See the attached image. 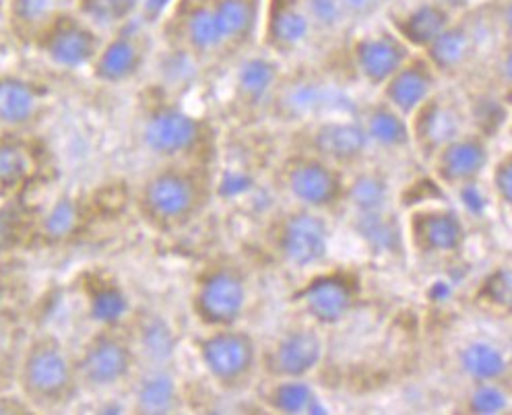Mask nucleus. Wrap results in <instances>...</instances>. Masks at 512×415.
<instances>
[{
	"instance_id": "nucleus-25",
	"label": "nucleus",
	"mask_w": 512,
	"mask_h": 415,
	"mask_svg": "<svg viewBox=\"0 0 512 415\" xmlns=\"http://www.w3.org/2000/svg\"><path fill=\"white\" fill-rule=\"evenodd\" d=\"M211 9L226 44L246 42L259 23L261 0H211Z\"/></svg>"
},
{
	"instance_id": "nucleus-34",
	"label": "nucleus",
	"mask_w": 512,
	"mask_h": 415,
	"mask_svg": "<svg viewBox=\"0 0 512 415\" xmlns=\"http://www.w3.org/2000/svg\"><path fill=\"white\" fill-rule=\"evenodd\" d=\"M186 34H188V42L192 44V48L199 52H213L221 46H226L221 31H219V25H217V19L213 15L211 3L197 7L188 15Z\"/></svg>"
},
{
	"instance_id": "nucleus-44",
	"label": "nucleus",
	"mask_w": 512,
	"mask_h": 415,
	"mask_svg": "<svg viewBox=\"0 0 512 415\" xmlns=\"http://www.w3.org/2000/svg\"><path fill=\"white\" fill-rule=\"evenodd\" d=\"M250 188H252V178L246 172H226L217 184V193L221 197L236 199L246 195Z\"/></svg>"
},
{
	"instance_id": "nucleus-38",
	"label": "nucleus",
	"mask_w": 512,
	"mask_h": 415,
	"mask_svg": "<svg viewBox=\"0 0 512 415\" xmlns=\"http://www.w3.org/2000/svg\"><path fill=\"white\" fill-rule=\"evenodd\" d=\"M300 3L312 21V27L318 31L335 34L339 27L345 25V17L337 5V0H300Z\"/></svg>"
},
{
	"instance_id": "nucleus-29",
	"label": "nucleus",
	"mask_w": 512,
	"mask_h": 415,
	"mask_svg": "<svg viewBox=\"0 0 512 415\" xmlns=\"http://www.w3.org/2000/svg\"><path fill=\"white\" fill-rule=\"evenodd\" d=\"M139 69V52L128 38H118L108 44L98 56L95 77L106 83H120L133 77Z\"/></svg>"
},
{
	"instance_id": "nucleus-23",
	"label": "nucleus",
	"mask_w": 512,
	"mask_h": 415,
	"mask_svg": "<svg viewBox=\"0 0 512 415\" xmlns=\"http://www.w3.org/2000/svg\"><path fill=\"white\" fill-rule=\"evenodd\" d=\"M197 203V186L188 176L166 172L147 186V205L164 219H182Z\"/></svg>"
},
{
	"instance_id": "nucleus-8",
	"label": "nucleus",
	"mask_w": 512,
	"mask_h": 415,
	"mask_svg": "<svg viewBox=\"0 0 512 415\" xmlns=\"http://www.w3.org/2000/svg\"><path fill=\"white\" fill-rule=\"evenodd\" d=\"M413 52L415 50L397 36V31L387 25L356 38L349 48V60L356 75L368 87L378 91L405 65Z\"/></svg>"
},
{
	"instance_id": "nucleus-30",
	"label": "nucleus",
	"mask_w": 512,
	"mask_h": 415,
	"mask_svg": "<svg viewBox=\"0 0 512 415\" xmlns=\"http://www.w3.org/2000/svg\"><path fill=\"white\" fill-rule=\"evenodd\" d=\"M36 106V91L29 83L15 77L0 79V122L23 124L34 116Z\"/></svg>"
},
{
	"instance_id": "nucleus-4",
	"label": "nucleus",
	"mask_w": 512,
	"mask_h": 415,
	"mask_svg": "<svg viewBox=\"0 0 512 415\" xmlns=\"http://www.w3.org/2000/svg\"><path fill=\"white\" fill-rule=\"evenodd\" d=\"M467 124H471L467 104L440 87L422 108L409 116L413 151L428 166L440 147L469 131Z\"/></svg>"
},
{
	"instance_id": "nucleus-32",
	"label": "nucleus",
	"mask_w": 512,
	"mask_h": 415,
	"mask_svg": "<svg viewBox=\"0 0 512 415\" xmlns=\"http://www.w3.org/2000/svg\"><path fill=\"white\" fill-rule=\"evenodd\" d=\"M510 407L512 397L502 382H475L463 401V411L471 415H500Z\"/></svg>"
},
{
	"instance_id": "nucleus-36",
	"label": "nucleus",
	"mask_w": 512,
	"mask_h": 415,
	"mask_svg": "<svg viewBox=\"0 0 512 415\" xmlns=\"http://www.w3.org/2000/svg\"><path fill=\"white\" fill-rule=\"evenodd\" d=\"M29 174V159L25 151L13 143H0V190L19 186Z\"/></svg>"
},
{
	"instance_id": "nucleus-15",
	"label": "nucleus",
	"mask_w": 512,
	"mask_h": 415,
	"mask_svg": "<svg viewBox=\"0 0 512 415\" xmlns=\"http://www.w3.org/2000/svg\"><path fill=\"white\" fill-rule=\"evenodd\" d=\"M23 382L27 391L40 399L62 397V393L71 387V366L67 356L52 343L36 345L25 360Z\"/></svg>"
},
{
	"instance_id": "nucleus-39",
	"label": "nucleus",
	"mask_w": 512,
	"mask_h": 415,
	"mask_svg": "<svg viewBox=\"0 0 512 415\" xmlns=\"http://www.w3.org/2000/svg\"><path fill=\"white\" fill-rule=\"evenodd\" d=\"M490 188L494 199L512 211V149L502 153L490 166Z\"/></svg>"
},
{
	"instance_id": "nucleus-31",
	"label": "nucleus",
	"mask_w": 512,
	"mask_h": 415,
	"mask_svg": "<svg viewBox=\"0 0 512 415\" xmlns=\"http://www.w3.org/2000/svg\"><path fill=\"white\" fill-rule=\"evenodd\" d=\"M475 302L502 316H512V269L496 267L477 285Z\"/></svg>"
},
{
	"instance_id": "nucleus-6",
	"label": "nucleus",
	"mask_w": 512,
	"mask_h": 415,
	"mask_svg": "<svg viewBox=\"0 0 512 415\" xmlns=\"http://www.w3.org/2000/svg\"><path fill=\"white\" fill-rule=\"evenodd\" d=\"M492 147L486 135L475 129L448 141L430 159V174L446 190H461L463 186L482 182L492 166Z\"/></svg>"
},
{
	"instance_id": "nucleus-16",
	"label": "nucleus",
	"mask_w": 512,
	"mask_h": 415,
	"mask_svg": "<svg viewBox=\"0 0 512 415\" xmlns=\"http://www.w3.org/2000/svg\"><path fill=\"white\" fill-rule=\"evenodd\" d=\"M358 118L364 126L372 149L387 153H401L413 149L409 118L384 100L376 98L374 102L366 104L362 110H358Z\"/></svg>"
},
{
	"instance_id": "nucleus-46",
	"label": "nucleus",
	"mask_w": 512,
	"mask_h": 415,
	"mask_svg": "<svg viewBox=\"0 0 512 415\" xmlns=\"http://www.w3.org/2000/svg\"><path fill=\"white\" fill-rule=\"evenodd\" d=\"M498 25L502 40H512V0H502V5L498 7Z\"/></svg>"
},
{
	"instance_id": "nucleus-22",
	"label": "nucleus",
	"mask_w": 512,
	"mask_h": 415,
	"mask_svg": "<svg viewBox=\"0 0 512 415\" xmlns=\"http://www.w3.org/2000/svg\"><path fill=\"white\" fill-rule=\"evenodd\" d=\"M46 54L58 67L81 69L98 54V38L87 27L67 19L50 31Z\"/></svg>"
},
{
	"instance_id": "nucleus-19",
	"label": "nucleus",
	"mask_w": 512,
	"mask_h": 415,
	"mask_svg": "<svg viewBox=\"0 0 512 415\" xmlns=\"http://www.w3.org/2000/svg\"><path fill=\"white\" fill-rule=\"evenodd\" d=\"M455 19L453 13H448L434 0H426V3L393 17L389 25L411 50L424 52Z\"/></svg>"
},
{
	"instance_id": "nucleus-10",
	"label": "nucleus",
	"mask_w": 512,
	"mask_h": 415,
	"mask_svg": "<svg viewBox=\"0 0 512 415\" xmlns=\"http://www.w3.org/2000/svg\"><path fill=\"white\" fill-rule=\"evenodd\" d=\"M248 290L244 277L234 269H217L209 273L197 290L195 310L201 321L215 329L234 327L246 308Z\"/></svg>"
},
{
	"instance_id": "nucleus-37",
	"label": "nucleus",
	"mask_w": 512,
	"mask_h": 415,
	"mask_svg": "<svg viewBox=\"0 0 512 415\" xmlns=\"http://www.w3.org/2000/svg\"><path fill=\"white\" fill-rule=\"evenodd\" d=\"M128 312V300L120 290L106 287L100 290L91 300V318L102 325H114L122 321V316Z\"/></svg>"
},
{
	"instance_id": "nucleus-43",
	"label": "nucleus",
	"mask_w": 512,
	"mask_h": 415,
	"mask_svg": "<svg viewBox=\"0 0 512 415\" xmlns=\"http://www.w3.org/2000/svg\"><path fill=\"white\" fill-rule=\"evenodd\" d=\"M387 0H337V5L345 17V23L349 21H366L382 11Z\"/></svg>"
},
{
	"instance_id": "nucleus-17",
	"label": "nucleus",
	"mask_w": 512,
	"mask_h": 415,
	"mask_svg": "<svg viewBox=\"0 0 512 415\" xmlns=\"http://www.w3.org/2000/svg\"><path fill=\"white\" fill-rule=\"evenodd\" d=\"M312 21L300 0H269L265 36L273 50L290 54L312 36Z\"/></svg>"
},
{
	"instance_id": "nucleus-13",
	"label": "nucleus",
	"mask_w": 512,
	"mask_h": 415,
	"mask_svg": "<svg viewBox=\"0 0 512 415\" xmlns=\"http://www.w3.org/2000/svg\"><path fill=\"white\" fill-rule=\"evenodd\" d=\"M323 360L325 339L312 323L287 331L271 349L267 366L277 378H308Z\"/></svg>"
},
{
	"instance_id": "nucleus-33",
	"label": "nucleus",
	"mask_w": 512,
	"mask_h": 415,
	"mask_svg": "<svg viewBox=\"0 0 512 415\" xmlns=\"http://www.w3.org/2000/svg\"><path fill=\"white\" fill-rule=\"evenodd\" d=\"M176 382L168 374H153L137 391V407L143 413H168L176 405Z\"/></svg>"
},
{
	"instance_id": "nucleus-2",
	"label": "nucleus",
	"mask_w": 512,
	"mask_h": 415,
	"mask_svg": "<svg viewBox=\"0 0 512 415\" xmlns=\"http://www.w3.org/2000/svg\"><path fill=\"white\" fill-rule=\"evenodd\" d=\"M405 244L424 259H455L467 244V223L448 205L415 207L405 219Z\"/></svg>"
},
{
	"instance_id": "nucleus-12",
	"label": "nucleus",
	"mask_w": 512,
	"mask_h": 415,
	"mask_svg": "<svg viewBox=\"0 0 512 415\" xmlns=\"http://www.w3.org/2000/svg\"><path fill=\"white\" fill-rule=\"evenodd\" d=\"M440 87L442 79L432 67V62L422 52H413L405 65L378 89V98L409 118Z\"/></svg>"
},
{
	"instance_id": "nucleus-1",
	"label": "nucleus",
	"mask_w": 512,
	"mask_h": 415,
	"mask_svg": "<svg viewBox=\"0 0 512 415\" xmlns=\"http://www.w3.org/2000/svg\"><path fill=\"white\" fill-rule=\"evenodd\" d=\"M283 180L287 193L292 195L298 207H308L327 215L345 211L347 172L327 159L302 151L287 162Z\"/></svg>"
},
{
	"instance_id": "nucleus-45",
	"label": "nucleus",
	"mask_w": 512,
	"mask_h": 415,
	"mask_svg": "<svg viewBox=\"0 0 512 415\" xmlns=\"http://www.w3.org/2000/svg\"><path fill=\"white\" fill-rule=\"evenodd\" d=\"M13 9L21 21L36 23L50 13L52 0H15Z\"/></svg>"
},
{
	"instance_id": "nucleus-20",
	"label": "nucleus",
	"mask_w": 512,
	"mask_h": 415,
	"mask_svg": "<svg viewBox=\"0 0 512 415\" xmlns=\"http://www.w3.org/2000/svg\"><path fill=\"white\" fill-rule=\"evenodd\" d=\"M393 209V186L389 176L360 166L347 172V197L345 211L351 215H370Z\"/></svg>"
},
{
	"instance_id": "nucleus-14",
	"label": "nucleus",
	"mask_w": 512,
	"mask_h": 415,
	"mask_svg": "<svg viewBox=\"0 0 512 415\" xmlns=\"http://www.w3.org/2000/svg\"><path fill=\"white\" fill-rule=\"evenodd\" d=\"M442 81L463 77L479 54V36L463 13L422 52Z\"/></svg>"
},
{
	"instance_id": "nucleus-21",
	"label": "nucleus",
	"mask_w": 512,
	"mask_h": 415,
	"mask_svg": "<svg viewBox=\"0 0 512 415\" xmlns=\"http://www.w3.org/2000/svg\"><path fill=\"white\" fill-rule=\"evenodd\" d=\"M131 364V349L122 341L114 337H100L85 349L81 370L93 387H112L128 374Z\"/></svg>"
},
{
	"instance_id": "nucleus-28",
	"label": "nucleus",
	"mask_w": 512,
	"mask_h": 415,
	"mask_svg": "<svg viewBox=\"0 0 512 415\" xmlns=\"http://www.w3.org/2000/svg\"><path fill=\"white\" fill-rule=\"evenodd\" d=\"M279 65L273 58L252 56L238 67L236 87L242 98L250 104H261L277 89Z\"/></svg>"
},
{
	"instance_id": "nucleus-9",
	"label": "nucleus",
	"mask_w": 512,
	"mask_h": 415,
	"mask_svg": "<svg viewBox=\"0 0 512 415\" xmlns=\"http://www.w3.org/2000/svg\"><path fill=\"white\" fill-rule=\"evenodd\" d=\"M201 360L211 378L223 387H238L256 366L254 339L234 327L217 329L201 341Z\"/></svg>"
},
{
	"instance_id": "nucleus-7",
	"label": "nucleus",
	"mask_w": 512,
	"mask_h": 415,
	"mask_svg": "<svg viewBox=\"0 0 512 415\" xmlns=\"http://www.w3.org/2000/svg\"><path fill=\"white\" fill-rule=\"evenodd\" d=\"M304 151L323 157L333 166L351 172L366 164L372 151L364 126L354 116H329L310 122Z\"/></svg>"
},
{
	"instance_id": "nucleus-26",
	"label": "nucleus",
	"mask_w": 512,
	"mask_h": 415,
	"mask_svg": "<svg viewBox=\"0 0 512 415\" xmlns=\"http://www.w3.org/2000/svg\"><path fill=\"white\" fill-rule=\"evenodd\" d=\"M354 217V230L364 240V244L378 254H391L405 244V232L399 228V219L393 209L370 215H351Z\"/></svg>"
},
{
	"instance_id": "nucleus-48",
	"label": "nucleus",
	"mask_w": 512,
	"mask_h": 415,
	"mask_svg": "<svg viewBox=\"0 0 512 415\" xmlns=\"http://www.w3.org/2000/svg\"><path fill=\"white\" fill-rule=\"evenodd\" d=\"M440 7H444L448 13H453L455 17H461L463 13H467L473 5V0H434Z\"/></svg>"
},
{
	"instance_id": "nucleus-27",
	"label": "nucleus",
	"mask_w": 512,
	"mask_h": 415,
	"mask_svg": "<svg viewBox=\"0 0 512 415\" xmlns=\"http://www.w3.org/2000/svg\"><path fill=\"white\" fill-rule=\"evenodd\" d=\"M269 405L275 411L287 415L329 413L325 403L320 401L316 389L306 378H279V382L271 391Z\"/></svg>"
},
{
	"instance_id": "nucleus-47",
	"label": "nucleus",
	"mask_w": 512,
	"mask_h": 415,
	"mask_svg": "<svg viewBox=\"0 0 512 415\" xmlns=\"http://www.w3.org/2000/svg\"><path fill=\"white\" fill-rule=\"evenodd\" d=\"M170 5H172V0H143V5H141L143 19L155 21L157 17H162V13H164Z\"/></svg>"
},
{
	"instance_id": "nucleus-3",
	"label": "nucleus",
	"mask_w": 512,
	"mask_h": 415,
	"mask_svg": "<svg viewBox=\"0 0 512 415\" xmlns=\"http://www.w3.org/2000/svg\"><path fill=\"white\" fill-rule=\"evenodd\" d=\"M333 230L329 215L308 207L287 213L277 228L279 257L294 269H320L331 257Z\"/></svg>"
},
{
	"instance_id": "nucleus-11",
	"label": "nucleus",
	"mask_w": 512,
	"mask_h": 415,
	"mask_svg": "<svg viewBox=\"0 0 512 415\" xmlns=\"http://www.w3.org/2000/svg\"><path fill=\"white\" fill-rule=\"evenodd\" d=\"M281 110L296 120H320L329 116H354L349 102L339 87L314 75H302L292 79L279 93Z\"/></svg>"
},
{
	"instance_id": "nucleus-24",
	"label": "nucleus",
	"mask_w": 512,
	"mask_h": 415,
	"mask_svg": "<svg viewBox=\"0 0 512 415\" xmlns=\"http://www.w3.org/2000/svg\"><path fill=\"white\" fill-rule=\"evenodd\" d=\"M457 366L471 385L502 382L510 372V358L502 347L488 339H471L457 351Z\"/></svg>"
},
{
	"instance_id": "nucleus-5",
	"label": "nucleus",
	"mask_w": 512,
	"mask_h": 415,
	"mask_svg": "<svg viewBox=\"0 0 512 415\" xmlns=\"http://www.w3.org/2000/svg\"><path fill=\"white\" fill-rule=\"evenodd\" d=\"M362 283L354 271L335 269L316 273L298 294V302L310 321L320 327H339L356 310Z\"/></svg>"
},
{
	"instance_id": "nucleus-40",
	"label": "nucleus",
	"mask_w": 512,
	"mask_h": 415,
	"mask_svg": "<svg viewBox=\"0 0 512 415\" xmlns=\"http://www.w3.org/2000/svg\"><path fill=\"white\" fill-rule=\"evenodd\" d=\"M143 347L147 349L149 358L162 362L172 358L176 341L172 331L162 321H153L143 331Z\"/></svg>"
},
{
	"instance_id": "nucleus-35",
	"label": "nucleus",
	"mask_w": 512,
	"mask_h": 415,
	"mask_svg": "<svg viewBox=\"0 0 512 415\" xmlns=\"http://www.w3.org/2000/svg\"><path fill=\"white\" fill-rule=\"evenodd\" d=\"M143 0H81V11L93 23L114 25L141 9Z\"/></svg>"
},
{
	"instance_id": "nucleus-49",
	"label": "nucleus",
	"mask_w": 512,
	"mask_h": 415,
	"mask_svg": "<svg viewBox=\"0 0 512 415\" xmlns=\"http://www.w3.org/2000/svg\"><path fill=\"white\" fill-rule=\"evenodd\" d=\"M506 133L512 139V108H510V114H508V120H506Z\"/></svg>"
},
{
	"instance_id": "nucleus-42",
	"label": "nucleus",
	"mask_w": 512,
	"mask_h": 415,
	"mask_svg": "<svg viewBox=\"0 0 512 415\" xmlns=\"http://www.w3.org/2000/svg\"><path fill=\"white\" fill-rule=\"evenodd\" d=\"M496 85L508 98H512V40H502L494 60Z\"/></svg>"
},
{
	"instance_id": "nucleus-18",
	"label": "nucleus",
	"mask_w": 512,
	"mask_h": 415,
	"mask_svg": "<svg viewBox=\"0 0 512 415\" xmlns=\"http://www.w3.org/2000/svg\"><path fill=\"white\" fill-rule=\"evenodd\" d=\"M201 135V124L180 112H157L145 126V145L157 155H180L195 147Z\"/></svg>"
},
{
	"instance_id": "nucleus-41",
	"label": "nucleus",
	"mask_w": 512,
	"mask_h": 415,
	"mask_svg": "<svg viewBox=\"0 0 512 415\" xmlns=\"http://www.w3.org/2000/svg\"><path fill=\"white\" fill-rule=\"evenodd\" d=\"M75 219L77 211L75 205L69 201H60L46 217V232L54 238L67 236L75 228Z\"/></svg>"
}]
</instances>
